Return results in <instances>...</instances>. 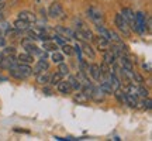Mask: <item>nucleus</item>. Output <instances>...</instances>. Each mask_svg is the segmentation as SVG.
<instances>
[{
  "instance_id": "obj_1",
  "label": "nucleus",
  "mask_w": 152,
  "mask_h": 141,
  "mask_svg": "<svg viewBox=\"0 0 152 141\" xmlns=\"http://www.w3.org/2000/svg\"><path fill=\"white\" fill-rule=\"evenodd\" d=\"M114 23H115L117 28L124 34L125 37H131V28H130V26H128V23L125 21V18L123 17L121 13H117V14H115V17H114Z\"/></svg>"
},
{
  "instance_id": "obj_2",
  "label": "nucleus",
  "mask_w": 152,
  "mask_h": 141,
  "mask_svg": "<svg viewBox=\"0 0 152 141\" xmlns=\"http://www.w3.org/2000/svg\"><path fill=\"white\" fill-rule=\"evenodd\" d=\"M48 16L51 18H62L64 17V9H62V4L59 1H54L52 4L49 6Z\"/></svg>"
},
{
  "instance_id": "obj_3",
  "label": "nucleus",
  "mask_w": 152,
  "mask_h": 141,
  "mask_svg": "<svg viewBox=\"0 0 152 141\" xmlns=\"http://www.w3.org/2000/svg\"><path fill=\"white\" fill-rule=\"evenodd\" d=\"M87 16H89V18H90L93 23H96V24H100L104 18L102 10H99L97 7H90V9H87Z\"/></svg>"
},
{
  "instance_id": "obj_4",
  "label": "nucleus",
  "mask_w": 152,
  "mask_h": 141,
  "mask_svg": "<svg viewBox=\"0 0 152 141\" xmlns=\"http://www.w3.org/2000/svg\"><path fill=\"white\" fill-rule=\"evenodd\" d=\"M21 44H23V47H24V49H26V52L31 54L33 57H35V55H41V49L38 48L31 40H23Z\"/></svg>"
},
{
  "instance_id": "obj_5",
  "label": "nucleus",
  "mask_w": 152,
  "mask_h": 141,
  "mask_svg": "<svg viewBox=\"0 0 152 141\" xmlns=\"http://www.w3.org/2000/svg\"><path fill=\"white\" fill-rule=\"evenodd\" d=\"M14 68L20 73L21 79H27V78H30V76L33 75V68L28 65V64H17Z\"/></svg>"
},
{
  "instance_id": "obj_6",
  "label": "nucleus",
  "mask_w": 152,
  "mask_h": 141,
  "mask_svg": "<svg viewBox=\"0 0 152 141\" xmlns=\"http://www.w3.org/2000/svg\"><path fill=\"white\" fill-rule=\"evenodd\" d=\"M17 65V58L14 55H10V57H4V58H1L0 59V68L1 69H11V68H14Z\"/></svg>"
},
{
  "instance_id": "obj_7",
  "label": "nucleus",
  "mask_w": 152,
  "mask_h": 141,
  "mask_svg": "<svg viewBox=\"0 0 152 141\" xmlns=\"http://www.w3.org/2000/svg\"><path fill=\"white\" fill-rule=\"evenodd\" d=\"M107 78H106V81L109 82V85L111 86V89H113V92L114 90H117V89H120L121 87V81H120V78L115 73H107Z\"/></svg>"
},
{
  "instance_id": "obj_8",
  "label": "nucleus",
  "mask_w": 152,
  "mask_h": 141,
  "mask_svg": "<svg viewBox=\"0 0 152 141\" xmlns=\"http://www.w3.org/2000/svg\"><path fill=\"white\" fill-rule=\"evenodd\" d=\"M87 73H90V76H92L94 81H100V79L103 78V75H102V70H100V65H97V64H92V65L89 66Z\"/></svg>"
},
{
  "instance_id": "obj_9",
  "label": "nucleus",
  "mask_w": 152,
  "mask_h": 141,
  "mask_svg": "<svg viewBox=\"0 0 152 141\" xmlns=\"http://www.w3.org/2000/svg\"><path fill=\"white\" fill-rule=\"evenodd\" d=\"M121 14H123V17L125 18V21L128 23V26H130V28L134 27V17H135V13L131 10V9H128V7H125V9H123V11H121Z\"/></svg>"
},
{
  "instance_id": "obj_10",
  "label": "nucleus",
  "mask_w": 152,
  "mask_h": 141,
  "mask_svg": "<svg viewBox=\"0 0 152 141\" xmlns=\"http://www.w3.org/2000/svg\"><path fill=\"white\" fill-rule=\"evenodd\" d=\"M17 18H20V20H24V21L27 23H35L37 21V17H35V14L34 13H31V11H27V10H23L18 13V17Z\"/></svg>"
},
{
  "instance_id": "obj_11",
  "label": "nucleus",
  "mask_w": 152,
  "mask_h": 141,
  "mask_svg": "<svg viewBox=\"0 0 152 141\" xmlns=\"http://www.w3.org/2000/svg\"><path fill=\"white\" fill-rule=\"evenodd\" d=\"M48 68H49V64L45 61V58H41V59L37 62V65L34 66L33 73L34 75H37V73H39V72H45V70H48Z\"/></svg>"
},
{
  "instance_id": "obj_12",
  "label": "nucleus",
  "mask_w": 152,
  "mask_h": 141,
  "mask_svg": "<svg viewBox=\"0 0 152 141\" xmlns=\"http://www.w3.org/2000/svg\"><path fill=\"white\" fill-rule=\"evenodd\" d=\"M56 33L59 34L61 37H65V38H73L75 37V31H72L71 28L62 27V26H58V27H56Z\"/></svg>"
},
{
  "instance_id": "obj_13",
  "label": "nucleus",
  "mask_w": 152,
  "mask_h": 141,
  "mask_svg": "<svg viewBox=\"0 0 152 141\" xmlns=\"http://www.w3.org/2000/svg\"><path fill=\"white\" fill-rule=\"evenodd\" d=\"M34 61V57L31 54H28V52H21V54H18L17 57V62H20V64H33Z\"/></svg>"
},
{
  "instance_id": "obj_14",
  "label": "nucleus",
  "mask_w": 152,
  "mask_h": 141,
  "mask_svg": "<svg viewBox=\"0 0 152 141\" xmlns=\"http://www.w3.org/2000/svg\"><path fill=\"white\" fill-rule=\"evenodd\" d=\"M90 99H93L94 102H103L104 99V92L100 89V87H94L93 86L92 95H90Z\"/></svg>"
},
{
  "instance_id": "obj_15",
  "label": "nucleus",
  "mask_w": 152,
  "mask_h": 141,
  "mask_svg": "<svg viewBox=\"0 0 152 141\" xmlns=\"http://www.w3.org/2000/svg\"><path fill=\"white\" fill-rule=\"evenodd\" d=\"M56 86H58L59 93H62V95H69V93H72V87H71V85L68 83V81H61Z\"/></svg>"
},
{
  "instance_id": "obj_16",
  "label": "nucleus",
  "mask_w": 152,
  "mask_h": 141,
  "mask_svg": "<svg viewBox=\"0 0 152 141\" xmlns=\"http://www.w3.org/2000/svg\"><path fill=\"white\" fill-rule=\"evenodd\" d=\"M103 59H104L103 62H106V64H109V65H114L117 58H115V55H114L110 49H106V51H104V54H103Z\"/></svg>"
},
{
  "instance_id": "obj_17",
  "label": "nucleus",
  "mask_w": 152,
  "mask_h": 141,
  "mask_svg": "<svg viewBox=\"0 0 152 141\" xmlns=\"http://www.w3.org/2000/svg\"><path fill=\"white\" fill-rule=\"evenodd\" d=\"M13 26H14V28H16V30H18V31H27L28 28H30V23L24 21V20H20V18H17Z\"/></svg>"
},
{
  "instance_id": "obj_18",
  "label": "nucleus",
  "mask_w": 152,
  "mask_h": 141,
  "mask_svg": "<svg viewBox=\"0 0 152 141\" xmlns=\"http://www.w3.org/2000/svg\"><path fill=\"white\" fill-rule=\"evenodd\" d=\"M68 83L71 85L72 90H80V89H82V83H80V81H79L76 76H69Z\"/></svg>"
},
{
  "instance_id": "obj_19",
  "label": "nucleus",
  "mask_w": 152,
  "mask_h": 141,
  "mask_svg": "<svg viewBox=\"0 0 152 141\" xmlns=\"http://www.w3.org/2000/svg\"><path fill=\"white\" fill-rule=\"evenodd\" d=\"M35 81H37V83H39V85H47V83H49V75L47 73V72H39V73H37V78H35Z\"/></svg>"
},
{
  "instance_id": "obj_20",
  "label": "nucleus",
  "mask_w": 152,
  "mask_h": 141,
  "mask_svg": "<svg viewBox=\"0 0 152 141\" xmlns=\"http://www.w3.org/2000/svg\"><path fill=\"white\" fill-rule=\"evenodd\" d=\"M96 43H97L99 48L103 49V51L109 49V47H110V41H107V40H106V38H103L102 35H100V37H96Z\"/></svg>"
},
{
  "instance_id": "obj_21",
  "label": "nucleus",
  "mask_w": 152,
  "mask_h": 141,
  "mask_svg": "<svg viewBox=\"0 0 152 141\" xmlns=\"http://www.w3.org/2000/svg\"><path fill=\"white\" fill-rule=\"evenodd\" d=\"M73 100H75L76 103H79V104H85V103L89 102V98H87L83 92H79V93H76L75 96H73Z\"/></svg>"
},
{
  "instance_id": "obj_22",
  "label": "nucleus",
  "mask_w": 152,
  "mask_h": 141,
  "mask_svg": "<svg viewBox=\"0 0 152 141\" xmlns=\"http://www.w3.org/2000/svg\"><path fill=\"white\" fill-rule=\"evenodd\" d=\"M44 51H51V52L58 51V44L52 43L51 40H48V41H44Z\"/></svg>"
},
{
  "instance_id": "obj_23",
  "label": "nucleus",
  "mask_w": 152,
  "mask_h": 141,
  "mask_svg": "<svg viewBox=\"0 0 152 141\" xmlns=\"http://www.w3.org/2000/svg\"><path fill=\"white\" fill-rule=\"evenodd\" d=\"M16 54V48L14 47H4L3 51L0 52V59L4 58V57H10V55H14Z\"/></svg>"
},
{
  "instance_id": "obj_24",
  "label": "nucleus",
  "mask_w": 152,
  "mask_h": 141,
  "mask_svg": "<svg viewBox=\"0 0 152 141\" xmlns=\"http://www.w3.org/2000/svg\"><path fill=\"white\" fill-rule=\"evenodd\" d=\"M114 96H115V99L118 100V103L121 104H125V92H123L121 90V87L120 89H117V90H114Z\"/></svg>"
},
{
  "instance_id": "obj_25",
  "label": "nucleus",
  "mask_w": 152,
  "mask_h": 141,
  "mask_svg": "<svg viewBox=\"0 0 152 141\" xmlns=\"http://www.w3.org/2000/svg\"><path fill=\"white\" fill-rule=\"evenodd\" d=\"M96 30H97V33L102 35L103 38H106L107 41H110V37H109V30L107 28H104L102 24H96Z\"/></svg>"
},
{
  "instance_id": "obj_26",
  "label": "nucleus",
  "mask_w": 152,
  "mask_h": 141,
  "mask_svg": "<svg viewBox=\"0 0 152 141\" xmlns=\"http://www.w3.org/2000/svg\"><path fill=\"white\" fill-rule=\"evenodd\" d=\"M62 79H64V75L59 73V72H55L52 76H49V83H51V85H58Z\"/></svg>"
},
{
  "instance_id": "obj_27",
  "label": "nucleus",
  "mask_w": 152,
  "mask_h": 141,
  "mask_svg": "<svg viewBox=\"0 0 152 141\" xmlns=\"http://www.w3.org/2000/svg\"><path fill=\"white\" fill-rule=\"evenodd\" d=\"M100 89L104 92V95H111V93H113V89H111V86L109 85V82L106 81V79L102 81V83H100Z\"/></svg>"
},
{
  "instance_id": "obj_28",
  "label": "nucleus",
  "mask_w": 152,
  "mask_h": 141,
  "mask_svg": "<svg viewBox=\"0 0 152 141\" xmlns=\"http://www.w3.org/2000/svg\"><path fill=\"white\" fill-rule=\"evenodd\" d=\"M51 59H52V62H55V64H59V62H64V55L61 54V52H58V51H54L52 52V55H51Z\"/></svg>"
},
{
  "instance_id": "obj_29",
  "label": "nucleus",
  "mask_w": 152,
  "mask_h": 141,
  "mask_svg": "<svg viewBox=\"0 0 152 141\" xmlns=\"http://www.w3.org/2000/svg\"><path fill=\"white\" fill-rule=\"evenodd\" d=\"M109 37H110V41H113V43H115V44H121V43H123L121 37H120V35L115 33V31H111V30H109Z\"/></svg>"
},
{
  "instance_id": "obj_30",
  "label": "nucleus",
  "mask_w": 152,
  "mask_h": 141,
  "mask_svg": "<svg viewBox=\"0 0 152 141\" xmlns=\"http://www.w3.org/2000/svg\"><path fill=\"white\" fill-rule=\"evenodd\" d=\"M137 96H140V98H148L149 96V92H148L147 87L144 86H137Z\"/></svg>"
},
{
  "instance_id": "obj_31",
  "label": "nucleus",
  "mask_w": 152,
  "mask_h": 141,
  "mask_svg": "<svg viewBox=\"0 0 152 141\" xmlns=\"http://www.w3.org/2000/svg\"><path fill=\"white\" fill-rule=\"evenodd\" d=\"M83 52H85V54L86 55H89V57H90V58H94V57H96V52H94V51H93L92 49V47H90V45H89V44L87 43H85L83 44Z\"/></svg>"
},
{
  "instance_id": "obj_32",
  "label": "nucleus",
  "mask_w": 152,
  "mask_h": 141,
  "mask_svg": "<svg viewBox=\"0 0 152 141\" xmlns=\"http://www.w3.org/2000/svg\"><path fill=\"white\" fill-rule=\"evenodd\" d=\"M58 72L62 73L64 76L68 75V73H69V66L66 65L65 62H59V64H58Z\"/></svg>"
},
{
  "instance_id": "obj_33",
  "label": "nucleus",
  "mask_w": 152,
  "mask_h": 141,
  "mask_svg": "<svg viewBox=\"0 0 152 141\" xmlns=\"http://www.w3.org/2000/svg\"><path fill=\"white\" fill-rule=\"evenodd\" d=\"M100 70H102V75H107V73H110V72H111V65H109V64L103 62V64L100 65Z\"/></svg>"
},
{
  "instance_id": "obj_34",
  "label": "nucleus",
  "mask_w": 152,
  "mask_h": 141,
  "mask_svg": "<svg viewBox=\"0 0 152 141\" xmlns=\"http://www.w3.org/2000/svg\"><path fill=\"white\" fill-rule=\"evenodd\" d=\"M62 51H64V54L66 55H72L73 54V47H71L69 44H62Z\"/></svg>"
},
{
  "instance_id": "obj_35",
  "label": "nucleus",
  "mask_w": 152,
  "mask_h": 141,
  "mask_svg": "<svg viewBox=\"0 0 152 141\" xmlns=\"http://www.w3.org/2000/svg\"><path fill=\"white\" fill-rule=\"evenodd\" d=\"M132 78H134V82H138V83H142V82H144V78H142L138 72H135V70H132Z\"/></svg>"
},
{
  "instance_id": "obj_36",
  "label": "nucleus",
  "mask_w": 152,
  "mask_h": 141,
  "mask_svg": "<svg viewBox=\"0 0 152 141\" xmlns=\"http://www.w3.org/2000/svg\"><path fill=\"white\" fill-rule=\"evenodd\" d=\"M142 69L147 70V72H151V70H152L151 64H149V62H144V64H142Z\"/></svg>"
},
{
  "instance_id": "obj_37",
  "label": "nucleus",
  "mask_w": 152,
  "mask_h": 141,
  "mask_svg": "<svg viewBox=\"0 0 152 141\" xmlns=\"http://www.w3.org/2000/svg\"><path fill=\"white\" fill-rule=\"evenodd\" d=\"M44 93H45V95H52V93H51V89H47V87H44Z\"/></svg>"
},
{
  "instance_id": "obj_38",
  "label": "nucleus",
  "mask_w": 152,
  "mask_h": 141,
  "mask_svg": "<svg viewBox=\"0 0 152 141\" xmlns=\"http://www.w3.org/2000/svg\"><path fill=\"white\" fill-rule=\"evenodd\" d=\"M3 7H4V3H3V1H1V0H0V11L3 10Z\"/></svg>"
},
{
  "instance_id": "obj_39",
  "label": "nucleus",
  "mask_w": 152,
  "mask_h": 141,
  "mask_svg": "<svg viewBox=\"0 0 152 141\" xmlns=\"http://www.w3.org/2000/svg\"><path fill=\"white\" fill-rule=\"evenodd\" d=\"M4 45V40L3 38H0V47H3Z\"/></svg>"
},
{
  "instance_id": "obj_40",
  "label": "nucleus",
  "mask_w": 152,
  "mask_h": 141,
  "mask_svg": "<svg viewBox=\"0 0 152 141\" xmlns=\"http://www.w3.org/2000/svg\"><path fill=\"white\" fill-rule=\"evenodd\" d=\"M0 81H7V78H4V76H0Z\"/></svg>"
}]
</instances>
